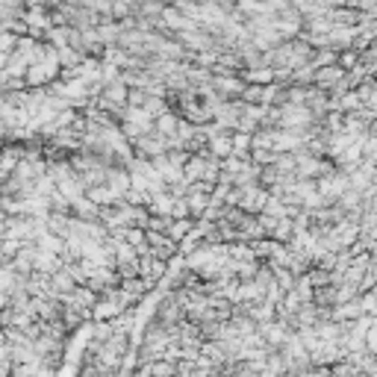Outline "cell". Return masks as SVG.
<instances>
[{
  "label": "cell",
  "mask_w": 377,
  "mask_h": 377,
  "mask_svg": "<svg viewBox=\"0 0 377 377\" xmlns=\"http://www.w3.org/2000/svg\"><path fill=\"white\" fill-rule=\"evenodd\" d=\"M265 336L272 339L274 345H277V342H286V339H289V336H286V330H283V327H265Z\"/></svg>",
  "instance_id": "obj_1"
}]
</instances>
